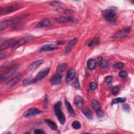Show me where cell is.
<instances>
[{
	"instance_id": "cell-6",
	"label": "cell",
	"mask_w": 134,
	"mask_h": 134,
	"mask_svg": "<svg viewBox=\"0 0 134 134\" xmlns=\"http://www.w3.org/2000/svg\"><path fill=\"white\" fill-rule=\"evenodd\" d=\"M130 31V27H127L123 29H121L118 31L117 33L115 34L113 36V38H115V39H122V38H124L129 35Z\"/></svg>"
},
{
	"instance_id": "cell-31",
	"label": "cell",
	"mask_w": 134,
	"mask_h": 134,
	"mask_svg": "<svg viewBox=\"0 0 134 134\" xmlns=\"http://www.w3.org/2000/svg\"><path fill=\"white\" fill-rule=\"evenodd\" d=\"M57 11L61 13H72V12H73L72 10H65L63 9H57Z\"/></svg>"
},
{
	"instance_id": "cell-39",
	"label": "cell",
	"mask_w": 134,
	"mask_h": 134,
	"mask_svg": "<svg viewBox=\"0 0 134 134\" xmlns=\"http://www.w3.org/2000/svg\"><path fill=\"white\" fill-rule=\"evenodd\" d=\"M90 86V88L93 90H95V89H96V88H97V84L95 83H94V82H91Z\"/></svg>"
},
{
	"instance_id": "cell-3",
	"label": "cell",
	"mask_w": 134,
	"mask_h": 134,
	"mask_svg": "<svg viewBox=\"0 0 134 134\" xmlns=\"http://www.w3.org/2000/svg\"><path fill=\"white\" fill-rule=\"evenodd\" d=\"M61 105L62 103L61 102L59 101L58 102H57V103L55 104L54 108L56 115L57 118H58L59 122L61 124L63 125L65 123L66 118L64 114H63V113L61 111Z\"/></svg>"
},
{
	"instance_id": "cell-23",
	"label": "cell",
	"mask_w": 134,
	"mask_h": 134,
	"mask_svg": "<svg viewBox=\"0 0 134 134\" xmlns=\"http://www.w3.org/2000/svg\"><path fill=\"white\" fill-rule=\"evenodd\" d=\"M65 105L67 108L69 114L70 115H74L75 114L74 111L73 109V107H72V106L71 105V104H70L69 102L67 101H65Z\"/></svg>"
},
{
	"instance_id": "cell-8",
	"label": "cell",
	"mask_w": 134,
	"mask_h": 134,
	"mask_svg": "<svg viewBox=\"0 0 134 134\" xmlns=\"http://www.w3.org/2000/svg\"><path fill=\"white\" fill-rule=\"evenodd\" d=\"M16 41H17L15 39H11L4 41L0 46V50L2 51L11 47H14Z\"/></svg>"
},
{
	"instance_id": "cell-22",
	"label": "cell",
	"mask_w": 134,
	"mask_h": 134,
	"mask_svg": "<svg viewBox=\"0 0 134 134\" xmlns=\"http://www.w3.org/2000/svg\"><path fill=\"white\" fill-rule=\"evenodd\" d=\"M100 43V39L99 38H94L93 40H92L89 42L88 46L90 47H95L98 46Z\"/></svg>"
},
{
	"instance_id": "cell-15",
	"label": "cell",
	"mask_w": 134,
	"mask_h": 134,
	"mask_svg": "<svg viewBox=\"0 0 134 134\" xmlns=\"http://www.w3.org/2000/svg\"><path fill=\"white\" fill-rule=\"evenodd\" d=\"M75 76V69L74 68H71L69 70L67 75L66 81L67 83H69L72 81Z\"/></svg>"
},
{
	"instance_id": "cell-38",
	"label": "cell",
	"mask_w": 134,
	"mask_h": 134,
	"mask_svg": "<svg viewBox=\"0 0 134 134\" xmlns=\"http://www.w3.org/2000/svg\"><path fill=\"white\" fill-rule=\"evenodd\" d=\"M31 83H33V79H26L23 81V84H29Z\"/></svg>"
},
{
	"instance_id": "cell-30",
	"label": "cell",
	"mask_w": 134,
	"mask_h": 134,
	"mask_svg": "<svg viewBox=\"0 0 134 134\" xmlns=\"http://www.w3.org/2000/svg\"><path fill=\"white\" fill-rule=\"evenodd\" d=\"M119 76L121 78L126 79L128 76V72L126 71H122L119 73Z\"/></svg>"
},
{
	"instance_id": "cell-18",
	"label": "cell",
	"mask_w": 134,
	"mask_h": 134,
	"mask_svg": "<svg viewBox=\"0 0 134 134\" xmlns=\"http://www.w3.org/2000/svg\"><path fill=\"white\" fill-rule=\"evenodd\" d=\"M43 61L42 60H37L29 66V69L30 70H35L36 69H37L38 67H39L42 64Z\"/></svg>"
},
{
	"instance_id": "cell-35",
	"label": "cell",
	"mask_w": 134,
	"mask_h": 134,
	"mask_svg": "<svg viewBox=\"0 0 134 134\" xmlns=\"http://www.w3.org/2000/svg\"><path fill=\"white\" fill-rule=\"evenodd\" d=\"M119 91V87H118V86H115V87H114L113 88L112 92V93L113 94L116 95V94H117L118 93Z\"/></svg>"
},
{
	"instance_id": "cell-34",
	"label": "cell",
	"mask_w": 134,
	"mask_h": 134,
	"mask_svg": "<svg viewBox=\"0 0 134 134\" xmlns=\"http://www.w3.org/2000/svg\"><path fill=\"white\" fill-rule=\"evenodd\" d=\"M124 67V64L122 62H117L116 63L115 65H114L115 68L117 69H122Z\"/></svg>"
},
{
	"instance_id": "cell-12",
	"label": "cell",
	"mask_w": 134,
	"mask_h": 134,
	"mask_svg": "<svg viewBox=\"0 0 134 134\" xmlns=\"http://www.w3.org/2000/svg\"><path fill=\"white\" fill-rule=\"evenodd\" d=\"M22 77V75L21 74H18L14 76V78H13L11 80H10L6 84V87L10 88L12 87L13 86H14L17 83L20 81V79Z\"/></svg>"
},
{
	"instance_id": "cell-19",
	"label": "cell",
	"mask_w": 134,
	"mask_h": 134,
	"mask_svg": "<svg viewBox=\"0 0 134 134\" xmlns=\"http://www.w3.org/2000/svg\"><path fill=\"white\" fill-rule=\"evenodd\" d=\"M67 67H68L67 64H66L65 63L60 64L59 65H58V67H57V73L60 74L63 72H65L67 68Z\"/></svg>"
},
{
	"instance_id": "cell-41",
	"label": "cell",
	"mask_w": 134,
	"mask_h": 134,
	"mask_svg": "<svg viewBox=\"0 0 134 134\" xmlns=\"http://www.w3.org/2000/svg\"><path fill=\"white\" fill-rule=\"evenodd\" d=\"M35 133L36 134H42V133H44V132L41 130V129H36L34 131Z\"/></svg>"
},
{
	"instance_id": "cell-40",
	"label": "cell",
	"mask_w": 134,
	"mask_h": 134,
	"mask_svg": "<svg viewBox=\"0 0 134 134\" xmlns=\"http://www.w3.org/2000/svg\"><path fill=\"white\" fill-rule=\"evenodd\" d=\"M112 79H113L112 76H107L105 78V81L106 82H107V83H110V82H111L112 81Z\"/></svg>"
},
{
	"instance_id": "cell-21",
	"label": "cell",
	"mask_w": 134,
	"mask_h": 134,
	"mask_svg": "<svg viewBox=\"0 0 134 134\" xmlns=\"http://www.w3.org/2000/svg\"><path fill=\"white\" fill-rule=\"evenodd\" d=\"M74 104L76 106L81 107L83 105V101L82 98L79 96H76L74 98Z\"/></svg>"
},
{
	"instance_id": "cell-36",
	"label": "cell",
	"mask_w": 134,
	"mask_h": 134,
	"mask_svg": "<svg viewBox=\"0 0 134 134\" xmlns=\"http://www.w3.org/2000/svg\"><path fill=\"white\" fill-rule=\"evenodd\" d=\"M74 87L76 89V90H78V89L80 88V83L79 81L78 78H76L75 81V84H74Z\"/></svg>"
},
{
	"instance_id": "cell-42",
	"label": "cell",
	"mask_w": 134,
	"mask_h": 134,
	"mask_svg": "<svg viewBox=\"0 0 134 134\" xmlns=\"http://www.w3.org/2000/svg\"><path fill=\"white\" fill-rule=\"evenodd\" d=\"M58 44H60V41H59V42H58ZM61 43H63V41Z\"/></svg>"
},
{
	"instance_id": "cell-24",
	"label": "cell",
	"mask_w": 134,
	"mask_h": 134,
	"mask_svg": "<svg viewBox=\"0 0 134 134\" xmlns=\"http://www.w3.org/2000/svg\"><path fill=\"white\" fill-rule=\"evenodd\" d=\"M87 67L90 70H93L95 68L96 66V62L94 59H90L87 61Z\"/></svg>"
},
{
	"instance_id": "cell-20",
	"label": "cell",
	"mask_w": 134,
	"mask_h": 134,
	"mask_svg": "<svg viewBox=\"0 0 134 134\" xmlns=\"http://www.w3.org/2000/svg\"><path fill=\"white\" fill-rule=\"evenodd\" d=\"M44 122L50 127V128H52L53 130H56L57 129V125L55 123H54L53 120L46 119H44Z\"/></svg>"
},
{
	"instance_id": "cell-14",
	"label": "cell",
	"mask_w": 134,
	"mask_h": 134,
	"mask_svg": "<svg viewBox=\"0 0 134 134\" xmlns=\"http://www.w3.org/2000/svg\"><path fill=\"white\" fill-rule=\"evenodd\" d=\"M77 42H78V39H76V38H74V39H72L71 41H70L66 48L65 53L66 54H68L71 52L72 49L74 48Z\"/></svg>"
},
{
	"instance_id": "cell-1",
	"label": "cell",
	"mask_w": 134,
	"mask_h": 134,
	"mask_svg": "<svg viewBox=\"0 0 134 134\" xmlns=\"http://www.w3.org/2000/svg\"><path fill=\"white\" fill-rule=\"evenodd\" d=\"M117 8L115 6H110L103 12L105 20L108 23H113L116 21Z\"/></svg>"
},
{
	"instance_id": "cell-9",
	"label": "cell",
	"mask_w": 134,
	"mask_h": 134,
	"mask_svg": "<svg viewBox=\"0 0 134 134\" xmlns=\"http://www.w3.org/2000/svg\"><path fill=\"white\" fill-rule=\"evenodd\" d=\"M41 113V111L37 108H31L25 111L23 114V116L25 117L35 116Z\"/></svg>"
},
{
	"instance_id": "cell-33",
	"label": "cell",
	"mask_w": 134,
	"mask_h": 134,
	"mask_svg": "<svg viewBox=\"0 0 134 134\" xmlns=\"http://www.w3.org/2000/svg\"><path fill=\"white\" fill-rule=\"evenodd\" d=\"M122 107H123V110L127 112H129L130 111V106L128 104H123L122 106Z\"/></svg>"
},
{
	"instance_id": "cell-4",
	"label": "cell",
	"mask_w": 134,
	"mask_h": 134,
	"mask_svg": "<svg viewBox=\"0 0 134 134\" xmlns=\"http://www.w3.org/2000/svg\"><path fill=\"white\" fill-rule=\"evenodd\" d=\"M23 7V6L20 4H17L11 5L3 9H1V11H0V13H1V15H6V14L11 13L12 12H13L14 11L20 10L22 9Z\"/></svg>"
},
{
	"instance_id": "cell-7",
	"label": "cell",
	"mask_w": 134,
	"mask_h": 134,
	"mask_svg": "<svg viewBox=\"0 0 134 134\" xmlns=\"http://www.w3.org/2000/svg\"><path fill=\"white\" fill-rule=\"evenodd\" d=\"M49 71H50L49 68L42 70V71H41L37 74L36 77L34 79H33V83H36L42 80L43 79L45 78L46 76H47V75L49 73Z\"/></svg>"
},
{
	"instance_id": "cell-10",
	"label": "cell",
	"mask_w": 134,
	"mask_h": 134,
	"mask_svg": "<svg viewBox=\"0 0 134 134\" xmlns=\"http://www.w3.org/2000/svg\"><path fill=\"white\" fill-rule=\"evenodd\" d=\"M33 38H34V37L33 36H31V35H29V36H25L24 37H23L22 38H21V39H19L18 40H17L14 47H18L22 46L24 45V44L26 43L27 42H28V41L31 40V39H33Z\"/></svg>"
},
{
	"instance_id": "cell-28",
	"label": "cell",
	"mask_w": 134,
	"mask_h": 134,
	"mask_svg": "<svg viewBox=\"0 0 134 134\" xmlns=\"http://www.w3.org/2000/svg\"><path fill=\"white\" fill-rule=\"evenodd\" d=\"M99 63L100 67L103 69L106 68L108 66V65H109V63H108V62L107 60H103V59L99 62Z\"/></svg>"
},
{
	"instance_id": "cell-29",
	"label": "cell",
	"mask_w": 134,
	"mask_h": 134,
	"mask_svg": "<svg viewBox=\"0 0 134 134\" xmlns=\"http://www.w3.org/2000/svg\"><path fill=\"white\" fill-rule=\"evenodd\" d=\"M72 126L73 128L75 129H78L81 128V123L79 121H74V122H73Z\"/></svg>"
},
{
	"instance_id": "cell-25",
	"label": "cell",
	"mask_w": 134,
	"mask_h": 134,
	"mask_svg": "<svg viewBox=\"0 0 134 134\" xmlns=\"http://www.w3.org/2000/svg\"><path fill=\"white\" fill-rule=\"evenodd\" d=\"M126 98H118L114 99L112 102V104L114 105L115 104L119 103H123V102H125L126 101Z\"/></svg>"
},
{
	"instance_id": "cell-16",
	"label": "cell",
	"mask_w": 134,
	"mask_h": 134,
	"mask_svg": "<svg viewBox=\"0 0 134 134\" xmlns=\"http://www.w3.org/2000/svg\"><path fill=\"white\" fill-rule=\"evenodd\" d=\"M51 24L50 21L47 18L43 19V20L40 21L38 24L36 25V28H41L44 27H46L49 26Z\"/></svg>"
},
{
	"instance_id": "cell-27",
	"label": "cell",
	"mask_w": 134,
	"mask_h": 134,
	"mask_svg": "<svg viewBox=\"0 0 134 134\" xmlns=\"http://www.w3.org/2000/svg\"><path fill=\"white\" fill-rule=\"evenodd\" d=\"M83 114L84 115L88 118V119H92V113L91 111L89 109H86L83 111Z\"/></svg>"
},
{
	"instance_id": "cell-2",
	"label": "cell",
	"mask_w": 134,
	"mask_h": 134,
	"mask_svg": "<svg viewBox=\"0 0 134 134\" xmlns=\"http://www.w3.org/2000/svg\"><path fill=\"white\" fill-rule=\"evenodd\" d=\"M26 15H24L21 16H19L16 18H12L10 19V20H6L3 22H2L1 23V24H0V29L1 30H4L6 28H7L8 27L12 26L13 25H14L20 21H22L23 19H24L25 17H26Z\"/></svg>"
},
{
	"instance_id": "cell-17",
	"label": "cell",
	"mask_w": 134,
	"mask_h": 134,
	"mask_svg": "<svg viewBox=\"0 0 134 134\" xmlns=\"http://www.w3.org/2000/svg\"><path fill=\"white\" fill-rule=\"evenodd\" d=\"M57 49H58V47L55 44H47L46 45L42 46L40 48V51H41V52H49V51L54 50Z\"/></svg>"
},
{
	"instance_id": "cell-32",
	"label": "cell",
	"mask_w": 134,
	"mask_h": 134,
	"mask_svg": "<svg viewBox=\"0 0 134 134\" xmlns=\"http://www.w3.org/2000/svg\"><path fill=\"white\" fill-rule=\"evenodd\" d=\"M97 116L99 117V118H102V117H103L104 116V112L102 111V110H100V108L99 110H97Z\"/></svg>"
},
{
	"instance_id": "cell-5",
	"label": "cell",
	"mask_w": 134,
	"mask_h": 134,
	"mask_svg": "<svg viewBox=\"0 0 134 134\" xmlns=\"http://www.w3.org/2000/svg\"><path fill=\"white\" fill-rule=\"evenodd\" d=\"M18 69H19V66H15L13 68H11L10 70H9L8 72L1 74V76H0V81H1V82H2L3 81L7 80L9 78H10L11 76L13 75L18 71Z\"/></svg>"
},
{
	"instance_id": "cell-26",
	"label": "cell",
	"mask_w": 134,
	"mask_h": 134,
	"mask_svg": "<svg viewBox=\"0 0 134 134\" xmlns=\"http://www.w3.org/2000/svg\"><path fill=\"white\" fill-rule=\"evenodd\" d=\"M92 106L94 110H99L100 108L101 105L99 102L96 100H93L92 101Z\"/></svg>"
},
{
	"instance_id": "cell-37",
	"label": "cell",
	"mask_w": 134,
	"mask_h": 134,
	"mask_svg": "<svg viewBox=\"0 0 134 134\" xmlns=\"http://www.w3.org/2000/svg\"><path fill=\"white\" fill-rule=\"evenodd\" d=\"M60 4H61V3L59 1H53L50 3V5L53 6H59Z\"/></svg>"
},
{
	"instance_id": "cell-11",
	"label": "cell",
	"mask_w": 134,
	"mask_h": 134,
	"mask_svg": "<svg viewBox=\"0 0 134 134\" xmlns=\"http://www.w3.org/2000/svg\"><path fill=\"white\" fill-rule=\"evenodd\" d=\"M56 21L58 23H66V22H73L78 23V20L73 16H62L56 19Z\"/></svg>"
},
{
	"instance_id": "cell-13",
	"label": "cell",
	"mask_w": 134,
	"mask_h": 134,
	"mask_svg": "<svg viewBox=\"0 0 134 134\" xmlns=\"http://www.w3.org/2000/svg\"><path fill=\"white\" fill-rule=\"evenodd\" d=\"M62 81V76L60 74L57 73L54 75L51 80V83L54 86L60 84Z\"/></svg>"
}]
</instances>
